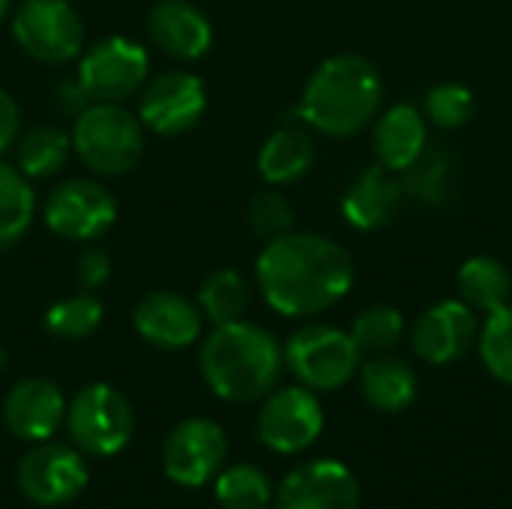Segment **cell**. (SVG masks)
<instances>
[{
	"mask_svg": "<svg viewBox=\"0 0 512 509\" xmlns=\"http://www.w3.org/2000/svg\"><path fill=\"white\" fill-rule=\"evenodd\" d=\"M216 501L222 509H264L273 501L267 474L255 465H234L216 477Z\"/></svg>",
	"mask_w": 512,
	"mask_h": 509,
	"instance_id": "obj_29",
	"label": "cell"
},
{
	"mask_svg": "<svg viewBox=\"0 0 512 509\" xmlns=\"http://www.w3.org/2000/svg\"><path fill=\"white\" fill-rule=\"evenodd\" d=\"M15 168L33 183V180H48L57 177L72 156V135L63 132L60 126L36 123L30 129H21L15 141Z\"/></svg>",
	"mask_w": 512,
	"mask_h": 509,
	"instance_id": "obj_23",
	"label": "cell"
},
{
	"mask_svg": "<svg viewBox=\"0 0 512 509\" xmlns=\"http://www.w3.org/2000/svg\"><path fill=\"white\" fill-rule=\"evenodd\" d=\"M477 336V312L462 300H441L417 318L411 330V345L423 363L453 366L477 345Z\"/></svg>",
	"mask_w": 512,
	"mask_h": 509,
	"instance_id": "obj_14",
	"label": "cell"
},
{
	"mask_svg": "<svg viewBox=\"0 0 512 509\" xmlns=\"http://www.w3.org/2000/svg\"><path fill=\"white\" fill-rule=\"evenodd\" d=\"M21 129H24L21 126V108H18L15 96L0 90V156L15 147Z\"/></svg>",
	"mask_w": 512,
	"mask_h": 509,
	"instance_id": "obj_35",
	"label": "cell"
},
{
	"mask_svg": "<svg viewBox=\"0 0 512 509\" xmlns=\"http://www.w3.org/2000/svg\"><path fill=\"white\" fill-rule=\"evenodd\" d=\"M150 78V57L132 36H105L78 57V87L87 102H126Z\"/></svg>",
	"mask_w": 512,
	"mask_h": 509,
	"instance_id": "obj_8",
	"label": "cell"
},
{
	"mask_svg": "<svg viewBox=\"0 0 512 509\" xmlns=\"http://www.w3.org/2000/svg\"><path fill=\"white\" fill-rule=\"evenodd\" d=\"M477 348L486 372L512 387V303L486 318L477 336Z\"/></svg>",
	"mask_w": 512,
	"mask_h": 509,
	"instance_id": "obj_31",
	"label": "cell"
},
{
	"mask_svg": "<svg viewBox=\"0 0 512 509\" xmlns=\"http://www.w3.org/2000/svg\"><path fill=\"white\" fill-rule=\"evenodd\" d=\"M204 114H207V84L186 69H168L150 75L138 93V120L144 123V129L162 138H177L192 132Z\"/></svg>",
	"mask_w": 512,
	"mask_h": 509,
	"instance_id": "obj_10",
	"label": "cell"
},
{
	"mask_svg": "<svg viewBox=\"0 0 512 509\" xmlns=\"http://www.w3.org/2000/svg\"><path fill=\"white\" fill-rule=\"evenodd\" d=\"M258 174L267 186H291L303 180L315 165V138L303 123L279 126L258 150Z\"/></svg>",
	"mask_w": 512,
	"mask_h": 509,
	"instance_id": "obj_21",
	"label": "cell"
},
{
	"mask_svg": "<svg viewBox=\"0 0 512 509\" xmlns=\"http://www.w3.org/2000/svg\"><path fill=\"white\" fill-rule=\"evenodd\" d=\"M417 390V372L399 357L378 354L360 366V393L366 405L381 414H402L414 405Z\"/></svg>",
	"mask_w": 512,
	"mask_h": 509,
	"instance_id": "obj_22",
	"label": "cell"
},
{
	"mask_svg": "<svg viewBox=\"0 0 512 509\" xmlns=\"http://www.w3.org/2000/svg\"><path fill=\"white\" fill-rule=\"evenodd\" d=\"M3 369H6V354H3V348H0V375H3Z\"/></svg>",
	"mask_w": 512,
	"mask_h": 509,
	"instance_id": "obj_37",
	"label": "cell"
},
{
	"mask_svg": "<svg viewBox=\"0 0 512 509\" xmlns=\"http://www.w3.org/2000/svg\"><path fill=\"white\" fill-rule=\"evenodd\" d=\"M276 509H360V486L342 462L315 459L282 480Z\"/></svg>",
	"mask_w": 512,
	"mask_h": 509,
	"instance_id": "obj_16",
	"label": "cell"
},
{
	"mask_svg": "<svg viewBox=\"0 0 512 509\" xmlns=\"http://www.w3.org/2000/svg\"><path fill=\"white\" fill-rule=\"evenodd\" d=\"M147 33L174 60H201L213 45V24L192 0H156L147 12Z\"/></svg>",
	"mask_w": 512,
	"mask_h": 509,
	"instance_id": "obj_18",
	"label": "cell"
},
{
	"mask_svg": "<svg viewBox=\"0 0 512 509\" xmlns=\"http://www.w3.org/2000/svg\"><path fill=\"white\" fill-rule=\"evenodd\" d=\"M426 141H429L426 114L411 102H399L387 108L372 129V147L378 165H384L393 174L405 171L426 150Z\"/></svg>",
	"mask_w": 512,
	"mask_h": 509,
	"instance_id": "obj_20",
	"label": "cell"
},
{
	"mask_svg": "<svg viewBox=\"0 0 512 509\" xmlns=\"http://www.w3.org/2000/svg\"><path fill=\"white\" fill-rule=\"evenodd\" d=\"M102 318H105L102 300L90 291H81V294H69V297L57 300L54 306H48L42 324L54 339L81 342L99 330Z\"/></svg>",
	"mask_w": 512,
	"mask_h": 509,
	"instance_id": "obj_28",
	"label": "cell"
},
{
	"mask_svg": "<svg viewBox=\"0 0 512 509\" xmlns=\"http://www.w3.org/2000/svg\"><path fill=\"white\" fill-rule=\"evenodd\" d=\"M249 300H252V288H249L246 276L231 270V267L213 270L201 282L198 297H195L204 321H210L213 327L240 321L246 315V309H249Z\"/></svg>",
	"mask_w": 512,
	"mask_h": 509,
	"instance_id": "obj_27",
	"label": "cell"
},
{
	"mask_svg": "<svg viewBox=\"0 0 512 509\" xmlns=\"http://www.w3.org/2000/svg\"><path fill=\"white\" fill-rule=\"evenodd\" d=\"M36 219L33 183L9 162L0 159V252L12 249Z\"/></svg>",
	"mask_w": 512,
	"mask_h": 509,
	"instance_id": "obj_26",
	"label": "cell"
},
{
	"mask_svg": "<svg viewBox=\"0 0 512 509\" xmlns=\"http://www.w3.org/2000/svg\"><path fill=\"white\" fill-rule=\"evenodd\" d=\"M285 369L315 393H333L360 372V348L333 324H306L282 345Z\"/></svg>",
	"mask_w": 512,
	"mask_h": 509,
	"instance_id": "obj_5",
	"label": "cell"
},
{
	"mask_svg": "<svg viewBox=\"0 0 512 509\" xmlns=\"http://www.w3.org/2000/svg\"><path fill=\"white\" fill-rule=\"evenodd\" d=\"M456 285H459V300L483 315H492V312L510 306L512 300L510 267L492 255L468 258L456 273Z\"/></svg>",
	"mask_w": 512,
	"mask_h": 509,
	"instance_id": "obj_24",
	"label": "cell"
},
{
	"mask_svg": "<svg viewBox=\"0 0 512 509\" xmlns=\"http://www.w3.org/2000/svg\"><path fill=\"white\" fill-rule=\"evenodd\" d=\"M324 432V411L315 390L279 387L264 396L258 411V438L267 450L291 456L312 447Z\"/></svg>",
	"mask_w": 512,
	"mask_h": 509,
	"instance_id": "obj_13",
	"label": "cell"
},
{
	"mask_svg": "<svg viewBox=\"0 0 512 509\" xmlns=\"http://www.w3.org/2000/svg\"><path fill=\"white\" fill-rule=\"evenodd\" d=\"M228 438L219 423L207 417L180 420L162 444V471L183 489H201L213 483L225 465Z\"/></svg>",
	"mask_w": 512,
	"mask_h": 509,
	"instance_id": "obj_11",
	"label": "cell"
},
{
	"mask_svg": "<svg viewBox=\"0 0 512 509\" xmlns=\"http://www.w3.org/2000/svg\"><path fill=\"white\" fill-rule=\"evenodd\" d=\"M246 219H249L252 234L261 237L264 243L267 240H276V237H282L288 231H294V207L279 192V186H267V189L255 192L252 201H249Z\"/></svg>",
	"mask_w": 512,
	"mask_h": 509,
	"instance_id": "obj_33",
	"label": "cell"
},
{
	"mask_svg": "<svg viewBox=\"0 0 512 509\" xmlns=\"http://www.w3.org/2000/svg\"><path fill=\"white\" fill-rule=\"evenodd\" d=\"M384 81L378 66L354 51L333 54L309 75L297 120L327 138H351L363 132L381 111Z\"/></svg>",
	"mask_w": 512,
	"mask_h": 509,
	"instance_id": "obj_2",
	"label": "cell"
},
{
	"mask_svg": "<svg viewBox=\"0 0 512 509\" xmlns=\"http://www.w3.org/2000/svg\"><path fill=\"white\" fill-rule=\"evenodd\" d=\"M42 222L60 240L96 243L117 222V198L96 177H69L48 192Z\"/></svg>",
	"mask_w": 512,
	"mask_h": 509,
	"instance_id": "obj_9",
	"label": "cell"
},
{
	"mask_svg": "<svg viewBox=\"0 0 512 509\" xmlns=\"http://www.w3.org/2000/svg\"><path fill=\"white\" fill-rule=\"evenodd\" d=\"M474 108H477V99H474L471 87H465L459 81L435 84L426 93V102H423L426 120L435 123L438 129H447V132L468 126L471 117H474Z\"/></svg>",
	"mask_w": 512,
	"mask_h": 509,
	"instance_id": "obj_32",
	"label": "cell"
},
{
	"mask_svg": "<svg viewBox=\"0 0 512 509\" xmlns=\"http://www.w3.org/2000/svg\"><path fill=\"white\" fill-rule=\"evenodd\" d=\"M402 333H405V318L393 306H369L351 324L354 345L360 348V354L369 357L390 354L402 342Z\"/></svg>",
	"mask_w": 512,
	"mask_h": 509,
	"instance_id": "obj_30",
	"label": "cell"
},
{
	"mask_svg": "<svg viewBox=\"0 0 512 509\" xmlns=\"http://www.w3.org/2000/svg\"><path fill=\"white\" fill-rule=\"evenodd\" d=\"M9 9H12V0H0V21L9 15Z\"/></svg>",
	"mask_w": 512,
	"mask_h": 509,
	"instance_id": "obj_36",
	"label": "cell"
},
{
	"mask_svg": "<svg viewBox=\"0 0 512 509\" xmlns=\"http://www.w3.org/2000/svg\"><path fill=\"white\" fill-rule=\"evenodd\" d=\"M354 276L351 252L309 231L267 240L255 261V285L264 303L285 318H312L333 309L354 288Z\"/></svg>",
	"mask_w": 512,
	"mask_h": 509,
	"instance_id": "obj_1",
	"label": "cell"
},
{
	"mask_svg": "<svg viewBox=\"0 0 512 509\" xmlns=\"http://www.w3.org/2000/svg\"><path fill=\"white\" fill-rule=\"evenodd\" d=\"M132 327L135 333L162 351H183L201 339L204 330V315L192 297L183 291H150L147 297L138 300L132 312Z\"/></svg>",
	"mask_w": 512,
	"mask_h": 509,
	"instance_id": "obj_15",
	"label": "cell"
},
{
	"mask_svg": "<svg viewBox=\"0 0 512 509\" xmlns=\"http://www.w3.org/2000/svg\"><path fill=\"white\" fill-rule=\"evenodd\" d=\"M9 30L15 45L45 66H66L84 51V21L69 0H18Z\"/></svg>",
	"mask_w": 512,
	"mask_h": 509,
	"instance_id": "obj_7",
	"label": "cell"
},
{
	"mask_svg": "<svg viewBox=\"0 0 512 509\" xmlns=\"http://www.w3.org/2000/svg\"><path fill=\"white\" fill-rule=\"evenodd\" d=\"M75 276L81 282L84 291H96L102 288L108 279H111V258L102 246L90 243L81 255H78V267H75Z\"/></svg>",
	"mask_w": 512,
	"mask_h": 509,
	"instance_id": "obj_34",
	"label": "cell"
},
{
	"mask_svg": "<svg viewBox=\"0 0 512 509\" xmlns=\"http://www.w3.org/2000/svg\"><path fill=\"white\" fill-rule=\"evenodd\" d=\"M405 195L429 204V207H447L456 195L459 183V162L453 153L426 147L405 171H399Z\"/></svg>",
	"mask_w": 512,
	"mask_h": 509,
	"instance_id": "obj_25",
	"label": "cell"
},
{
	"mask_svg": "<svg viewBox=\"0 0 512 509\" xmlns=\"http://www.w3.org/2000/svg\"><path fill=\"white\" fill-rule=\"evenodd\" d=\"M66 432L84 456L108 459L126 450L135 432L129 399L111 384H87L66 405Z\"/></svg>",
	"mask_w": 512,
	"mask_h": 509,
	"instance_id": "obj_6",
	"label": "cell"
},
{
	"mask_svg": "<svg viewBox=\"0 0 512 509\" xmlns=\"http://www.w3.org/2000/svg\"><path fill=\"white\" fill-rule=\"evenodd\" d=\"M66 396L48 378H24L3 399L6 429L27 444L48 441L66 420Z\"/></svg>",
	"mask_w": 512,
	"mask_h": 509,
	"instance_id": "obj_17",
	"label": "cell"
},
{
	"mask_svg": "<svg viewBox=\"0 0 512 509\" xmlns=\"http://www.w3.org/2000/svg\"><path fill=\"white\" fill-rule=\"evenodd\" d=\"M144 123L123 102H90L75 114L72 153L96 177L129 174L144 156Z\"/></svg>",
	"mask_w": 512,
	"mask_h": 509,
	"instance_id": "obj_4",
	"label": "cell"
},
{
	"mask_svg": "<svg viewBox=\"0 0 512 509\" xmlns=\"http://www.w3.org/2000/svg\"><path fill=\"white\" fill-rule=\"evenodd\" d=\"M405 198L399 174L384 165H372L342 195V216L357 231H381L396 222Z\"/></svg>",
	"mask_w": 512,
	"mask_h": 509,
	"instance_id": "obj_19",
	"label": "cell"
},
{
	"mask_svg": "<svg viewBox=\"0 0 512 509\" xmlns=\"http://www.w3.org/2000/svg\"><path fill=\"white\" fill-rule=\"evenodd\" d=\"M198 369L213 396L246 405L276 390L285 354L270 330L240 318L210 330L198 351Z\"/></svg>",
	"mask_w": 512,
	"mask_h": 509,
	"instance_id": "obj_3",
	"label": "cell"
},
{
	"mask_svg": "<svg viewBox=\"0 0 512 509\" xmlns=\"http://www.w3.org/2000/svg\"><path fill=\"white\" fill-rule=\"evenodd\" d=\"M15 483L27 501L39 507H60L75 501L87 489L90 474L81 450L54 441H39L21 456Z\"/></svg>",
	"mask_w": 512,
	"mask_h": 509,
	"instance_id": "obj_12",
	"label": "cell"
}]
</instances>
